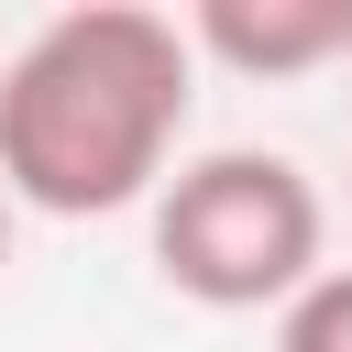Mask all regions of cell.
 <instances>
[{
  "instance_id": "1",
  "label": "cell",
  "mask_w": 352,
  "mask_h": 352,
  "mask_svg": "<svg viewBox=\"0 0 352 352\" xmlns=\"http://www.w3.org/2000/svg\"><path fill=\"white\" fill-rule=\"evenodd\" d=\"M198 99V55L176 11L77 0L0 55V198L44 220L154 209L176 176V132Z\"/></svg>"
},
{
  "instance_id": "2",
  "label": "cell",
  "mask_w": 352,
  "mask_h": 352,
  "mask_svg": "<svg viewBox=\"0 0 352 352\" xmlns=\"http://www.w3.org/2000/svg\"><path fill=\"white\" fill-rule=\"evenodd\" d=\"M319 264H330V198L275 143L187 154L154 187V275L187 308H231V319L242 308H286Z\"/></svg>"
},
{
  "instance_id": "3",
  "label": "cell",
  "mask_w": 352,
  "mask_h": 352,
  "mask_svg": "<svg viewBox=\"0 0 352 352\" xmlns=\"http://www.w3.org/2000/svg\"><path fill=\"white\" fill-rule=\"evenodd\" d=\"M341 44H352V0H198L187 11V55L264 77V88L341 66Z\"/></svg>"
},
{
  "instance_id": "4",
  "label": "cell",
  "mask_w": 352,
  "mask_h": 352,
  "mask_svg": "<svg viewBox=\"0 0 352 352\" xmlns=\"http://www.w3.org/2000/svg\"><path fill=\"white\" fill-rule=\"evenodd\" d=\"M275 352H352V264H319L275 308Z\"/></svg>"
},
{
  "instance_id": "5",
  "label": "cell",
  "mask_w": 352,
  "mask_h": 352,
  "mask_svg": "<svg viewBox=\"0 0 352 352\" xmlns=\"http://www.w3.org/2000/svg\"><path fill=\"white\" fill-rule=\"evenodd\" d=\"M0 264H11V198H0Z\"/></svg>"
},
{
  "instance_id": "6",
  "label": "cell",
  "mask_w": 352,
  "mask_h": 352,
  "mask_svg": "<svg viewBox=\"0 0 352 352\" xmlns=\"http://www.w3.org/2000/svg\"><path fill=\"white\" fill-rule=\"evenodd\" d=\"M341 66H352V44H341Z\"/></svg>"
}]
</instances>
